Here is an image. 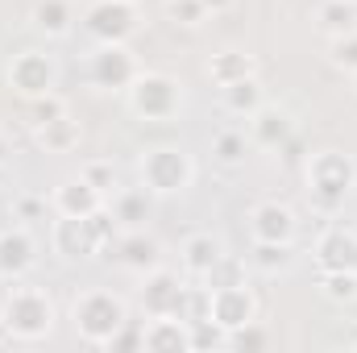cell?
Segmentation results:
<instances>
[{"label": "cell", "mask_w": 357, "mask_h": 353, "mask_svg": "<svg viewBox=\"0 0 357 353\" xmlns=\"http://www.w3.org/2000/svg\"><path fill=\"white\" fill-rule=\"evenodd\" d=\"M220 104H225V112L250 121V117L266 104V91H262V84H258V75H250V80H237V84L220 88Z\"/></svg>", "instance_id": "cell-23"}, {"label": "cell", "mask_w": 357, "mask_h": 353, "mask_svg": "<svg viewBox=\"0 0 357 353\" xmlns=\"http://www.w3.org/2000/svg\"><path fill=\"white\" fill-rule=\"evenodd\" d=\"M316 266L320 270H357V229L328 225L316 237Z\"/></svg>", "instance_id": "cell-12"}, {"label": "cell", "mask_w": 357, "mask_h": 353, "mask_svg": "<svg viewBox=\"0 0 357 353\" xmlns=\"http://www.w3.org/2000/svg\"><path fill=\"white\" fill-rule=\"evenodd\" d=\"M108 350H146V337H142V329H133L129 320L112 333V341H108Z\"/></svg>", "instance_id": "cell-37"}, {"label": "cell", "mask_w": 357, "mask_h": 353, "mask_svg": "<svg viewBox=\"0 0 357 353\" xmlns=\"http://www.w3.org/2000/svg\"><path fill=\"white\" fill-rule=\"evenodd\" d=\"M142 337H146V350H154V353L191 350V333H187V324L178 316H150V324L142 329Z\"/></svg>", "instance_id": "cell-20"}, {"label": "cell", "mask_w": 357, "mask_h": 353, "mask_svg": "<svg viewBox=\"0 0 357 353\" xmlns=\"http://www.w3.org/2000/svg\"><path fill=\"white\" fill-rule=\"evenodd\" d=\"M220 329L237 333L241 324L258 320V295L245 287V283H233V287H216L212 291V312H208Z\"/></svg>", "instance_id": "cell-9"}, {"label": "cell", "mask_w": 357, "mask_h": 353, "mask_svg": "<svg viewBox=\"0 0 357 353\" xmlns=\"http://www.w3.org/2000/svg\"><path fill=\"white\" fill-rule=\"evenodd\" d=\"M183 283H187V278H178L175 270H167V266L146 270V283H142V312H146V316H175Z\"/></svg>", "instance_id": "cell-11"}, {"label": "cell", "mask_w": 357, "mask_h": 353, "mask_svg": "<svg viewBox=\"0 0 357 353\" xmlns=\"http://www.w3.org/2000/svg\"><path fill=\"white\" fill-rule=\"evenodd\" d=\"M357 187V163L341 150H320L316 158H307V195L320 212H337Z\"/></svg>", "instance_id": "cell-1"}, {"label": "cell", "mask_w": 357, "mask_h": 353, "mask_svg": "<svg viewBox=\"0 0 357 353\" xmlns=\"http://www.w3.org/2000/svg\"><path fill=\"white\" fill-rule=\"evenodd\" d=\"M291 262H295L291 241H254V250H250V266L262 274H282V270H291Z\"/></svg>", "instance_id": "cell-25"}, {"label": "cell", "mask_w": 357, "mask_h": 353, "mask_svg": "<svg viewBox=\"0 0 357 353\" xmlns=\"http://www.w3.org/2000/svg\"><path fill=\"white\" fill-rule=\"evenodd\" d=\"M108 258H112L116 266H125V270L146 274V270L158 266V241L146 237L142 229H121V237L108 246Z\"/></svg>", "instance_id": "cell-16"}, {"label": "cell", "mask_w": 357, "mask_h": 353, "mask_svg": "<svg viewBox=\"0 0 357 353\" xmlns=\"http://www.w3.org/2000/svg\"><path fill=\"white\" fill-rule=\"evenodd\" d=\"M208 291H216V287H233V283H245V262L241 258H229V254H220L216 258V266L199 278Z\"/></svg>", "instance_id": "cell-33"}, {"label": "cell", "mask_w": 357, "mask_h": 353, "mask_svg": "<svg viewBox=\"0 0 357 353\" xmlns=\"http://www.w3.org/2000/svg\"><path fill=\"white\" fill-rule=\"evenodd\" d=\"M8 88L25 100H38V96H50L59 88V63L42 50H21L13 54L8 63Z\"/></svg>", "instance_id": "cell-7"}, {"label": "cell", "mask_w": 357, "mask_h": 353, "mask_svg": "<svg viewBox=\"0 0 357 353\" xmlns=\"http://www.w3.org/2000/svg\"><path fill=\"white\" fill-rule=\"evenodd\" d=\"M71 316H75V333H79L88 345H108V341H112V333L129 320L125 299H121V295H112V291H104V287L84 291V295L71 303Z\"/></svg>", "instance_id": "cell-3"}, {"label": "cell", "mask_w": 357, "mask_h": 353, "mask_svg": "<svg viewBox=\"0 0 357 353\" xmlns=\"http://www.w3.org/2000/svg\"><path fill=\"white\" fill-rule=\"evenodd\" d=\"M162 13H167V21H175L183 29H199L204 21H212L204 0H162Z\"/></svg>", "instance_id": "cell-30"}, {"label": "cell", "mask_w": 357, "mask_h": 353, "mask_svg": "<svg viewBox=\"0 0 357 353\" xmlns=\"http://www.w3.org/2000/svg\"><path fill=\"white\" fill-rule=\"evenodd\" d=\"M328 63L345 75H357V29L328 38Z\"/></svg>", "instance_id": "cell-32"}, {"label": "cell", "mask_w": 357, "mask_h": 353, "mask_svg": "<svg viewBox=\"0 0 357 353\" xmlns=\"http://www.w3.org/2000/svg\"><path fill=\"white\" fill-rule=\"evenodd\" d=\"M316 21H320V29L328 38L349 33V29H357V0H324L320 13H316Z\"/></svg>", "instance_id": "cell-27"}, {"label": "cell", "mask_w": 357, "mask_h": 353, "mask_svg": "<svg viewBox=\"0 0 357 353\" xmlns=\"http://www.w3.org/2000/svg\"><path fill=\"white\" fill-rule=\"evenodd\" d=\"M270 337H266V329L258 324V320H250V324H241L237 333H229V350H262Z\"/></svg>", "instance_id": "cell-36"}, {"label": "cell", "mask_w": 357, "mask_h": 353, "mask_svg": "<svg viewBox=\"0 0 357 353\" xmlns=\"http://www.w3.org/2000/svg\"><path fill=\"white\" fill-rule=\"evenodd\" d=\"M50 204H54L59 216H91V212L104 204V191H96L84 175H71V179H63V183L54 187Z\"/></svg>", "instance_id": "cell-17"}, {"label": "cell", "mask_w": 357, "mask_h": 353, "mask_svg": "<svg viewBox=\"0 0 357 353\" xmlns=\"http://www.w3.org/2000/svg\"><path fill=\"white\" fill-rule=\"evenodd\" d=\"M8 154H13V146H8V142H4V133H0V167L8 163Z\"/></svg>", "instance_id": "cell-40"}, {"label": "cell", "mask_w": 357, "mask_h": 353, "mask_svg": "<svg viewBox=\"0 0 357 353\" xmlns=\"http://www.w3.org/2000/svg\"><path fill=\"white\" fill-rule=\"evenodd\" d=\"M50 246H54V254H63V258H71V262L100 254V241H96V233H91L88 216H59L54 229H50Z\"/></svg>", "instance_id": "cell-13"}, {"label": "cell", "mask_w": 357, "mask_h": 353, "mask_svg": "<svg viewBox=\"0 0 357 353\" xmlns=\"http://www.w3.org/2000/svg\"><path fill=\"white\" fill-rule=\"evenodd\" d=\"M129 4H133V0H129Z\"/></svg>", "instance_id": "cell-42"}, {"label": "cell", "mask_w": 357, "mask_h": 353, "mask_svg": "<svg viewBox=\"0 0 357 353\" xmlns=\"http://www.w3.org/2000/svg\"><path fill=\"white\" fill-rule=\"evenodd\" d=\"M187 333H191V350H229V329H220L212 316H204V320H195V324H187Z\"/></svg>", "instance_id": "cell-31"}, {"label": "cell", "mask_w": 357, "mask_h": 353, "mask_svg": "<svg viewBox=\"0 0 357 353\" xmlns=\"http://www.w3.org/2000/svg\"><path fill=\"white\" fill-rule=\"evenodd\" d=\"M84 29L96 42H129L137 29V8L129 0H91L84 13Z\"/></svg>", "instance_id": "cell-8"}, {"label": "cell", "mask_w": 357, "mask_h": 353, "mask_svg": "<svg viewBox=\"0 0 357 353\" xmlns=\"http://www.w3.org/2000/svg\"><path fill=\"white\" fill-rule=\"evenodd\" d=\"M237 0H204V8H208V17H225L229 8H233Z\"/></svg>", "instance_id": "cell-39"}, {"label": "cell", "mask_w": 357, "mask_h": 353, "mask_svg": "<svg viewBox=\"0 0 357 353\" xmlns=\"http://www.w3.org/2000/svg\"><path fill=\"white\" fill-rule=\"evenodd\" d=\"M142 75L133 50L125 42H100L88 59V80L91 88H104V91H129V84Z\"/></svg>", "instance_id": "cell-6"}, {"label": "cell", "mask_w": 357, "mask_h": 353, "mask_svg": "<svg viewBox=\"0 0 357 353\" xmlns=\"http://www.w3.org/2000/svg\"><path fill=\"white\" fill-rule=\"evenodd\" d=\"M291 137H295V117L282 104H262L250 117V142L254 146H262V150H287Z\"/></svg>", "instance_id": "cell-10"}, {"label": "cell", "mask_w": 357, "mask_h": 353, "mask_svg": "<svg viewBox=\"0 0 357 353\" xmlns=\"http://www.w3.org/2000/svg\"><path fill=\"white\" fill-rule=\"evenodd\" d=\"M354 96H357V75H354Z\"/></svg>", "instance_id": "cell-41"}, {"label": "cell", "mask_w": 357, "mask_h": 353, "mask_svg": "<svg viewBox=\"0 0 357 353\" xmlns=\"http://www.w3.org/2000/svg\"><path fill=\"white\" fill-rule=\"evenodd\" d=\"M38 133V146L46 150V154H71L75 146H79V121L71 117V112H59L54 121H46V125H38L33 129Z\"/></svg>", "instance_id": "cell-22"}, {"label": "cell", "mask_w": 357, "mask_h": 353, "mask_svg": "<svg viewBox=\"0 0 357 353\" xmlns=\"http://www.w3.org/2000/svg\"><path fill=\"white\" fill-rule=\"evenodd\" d=\"M59 112H67V104L50 91V96H38V100H29V125L38 129V125H46V121H54Z\"/></svg>", "instance_id": "cell-35"}, {"label": "cell", "mask_w": 357, "mask_h": 353, "mask_svg": "<svg viewBox=\"0 0 357 353\" xmlns=\"http://www.w3.org/2000/svg\"><path fill=\"white\" fill-rule=\"evenodd\" d=\"M79 175L88 179L96 191H104V195L116 187V171H112V163H104V158H91V163H84V167H79Z\"/></svg>", "instance_id": "cell-34"}, {"label": "cell", "mask_w": 357, "mask_h": 353, "mask_svg": "<svg viewBox=\"0 0 357 353\" xmlns=\"http://www.w3.org/2000/svg\"><path fill=\"white\" fill-rule=\"evenodd\" d=\"M0 324L17 341H42L54 329V299L42 287H13L0 303Z\"/></svg>", "instance_id": "cell-2"}, {"label": "cell", "mask_w": 357, "mask_h": 353, "mask_svg": "<svg viewBox=\"0 0 357 353\" xmlns=\"http://www.w3.org/2000/svg\"><path fill=\"white\" fill-rule=\"evenodd\" d=\"M225 254V246H220V237H212V233H191L187 241H183V250H178V262H183V274L187 278H204L216 258Z\"/></svg>", "instance_id": "cell-18"}, {"label": "cell", "mask_w": 357, "mask_h": 353, "mask_svg": "<svg viewBox=\"0 0 357 353\" xmlns=\"http://www.w3.org/2000/svg\"><path fill=\"white\" fill-rule=\"evenodd\" d=\"M129 108L142 117V121H171L178 108H183V88H178L175 75H162V71H142L133 84H129Z\"/></svg>", "instance_id": "cell-5"}, {"label": "cell", "mask_w": 357, "mask_h": 353, "mask_svg": "<svg viewBox=\"0 0 357 353\" xmlns=\"http://www.w3.org/2000/svg\"><path fill=\"white\" fill-rule=\"evenodd\" d=\"M250 137H245V129H220L216 137H212V163H220V167H241L245 163V154H250Z\"/></svg>", "instance_id": "cell-26"}, {"label": "cell", "mask_w": 357, "mask_h": 353, "mask_svg": "<svg viewBox=\"0 0 357 353\" xmlns=\"http://www.w3.org/2000/svg\"><path fill=\"white\" fill-rule=\"evenodd\" d=\"M13 212H17V220H38V216L46 212V200H42V195H21V200L13 204Z\"/></svg>", "instance_id": "cell-38"}, {"label": "cell", "mask_w": 357, "mask_h": 353, "mask_svg": "<svg viewBox=\"0 0 357 353\" xmlns=\"http://www.w3.org/2000/svg\"><path fill=\"white\" fill-rule=\"evenodd\" d=\"M137 175H142V187H146L150 195H178V191L191 187L195 163H191L178 146H154V150L142 154Z\"/></svg>", "instance_id": "cell-4"}, {"label": "cell", "mask_w": 357, "mask_h": 353, "mask_svg": "<svg viewBox=\"0 0 357 353\" xmlns=\"http://www.w3.org/2000/svg\"><path fill=\"white\" fill-rule=\"evenodd\" d=\"M212 312V291L195 278V283H183V295H178V308L175 316L183 320V324H195V320H204Z\"/></svg>", "instance_id": "cell-28"}, {"label": "cell", "mask_w": 357, "mask_h": 353, "mask_svg": "<svg viewBox=\"0 0 357 353\" xmlns=\"http://www.w3.org/2000/svg\"><path fill=\"white\" fill-rule=\"evenodd\" d=\"M112 216L121 229H142V220H150V191L146 187H125L112 195Z\"/></svg>", "instance_id": "cell-24"}, {"label": "cell", "mask_w": 357, "mask_h": 353, "mask_svg": "<svg viewBox=\"0 0 357 353\" xmlns=\"http://www.w3.org/2000/svg\"><path fill=\"white\" fill-rule=\"evenodd\" d=\"M320 291L333 303H354L357 299V270H320Z\"/></svg>", "instance_id": "cell-29"}, {"label": "cell", "mask_w": 357, "mask_h": 353, "mask_svg": "<svg viewBox=\"0 0 357 353\" xmlns=\"http://www.w3.org/2000/svg\"><path fill=\"white\" fill-rule=\"evenodd\" d=\"M208 80L216 84V88H229V84H237V80H250V75H258V59L254 54H245V50H220V54H212L208 59Z\"/></svg>", "instance_id": "cell-19"}, {"label": "cell", "mask_w": 357, "mask_h": 353, "mask_svg": "<svg viewBox=\"0 0 357 353\" xmlns=\"http://www.w3.org/2000/svg\"><path fill=\"white\" fill-rule=\"evenodd\" d=\"M29 21L46 38H67L71 25H75V8H71V0H33Z\"/></svg>", "instance_id": "cell-21"}, {"label": "cell", "mask_w": 357, "mask_h": 353, "mask_svg": "<svg viewBox=\"0 0 357 353\" xmlns=\"http://www.w3.org/2000/svg\"><path fill=\"white\" fill-rule=\"evenodd\" d=\"M38 262V246H33V237H29V229H4L0 233V278H8V283H21L29 270Z\"/></svg>", "instance_id": "cell-14"}, {"label": "cell", "mask_w": 357, "mask_h": 353, "mask_svg": "<svg viewBox=\"0 0 357 353\" xmlns=\"http://www.w3.org/2000/svg\"><path fill=\"white\" fill-rule=\"evenodd\" d=\"M250 237L254 241H295V212L278 200H262L250 208Z\"/></svg>", "instance_id": "cell-15"}]
</instances>
